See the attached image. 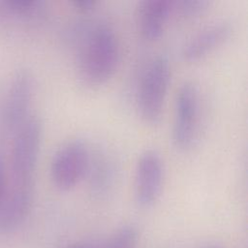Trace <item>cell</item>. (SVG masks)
I'll use <instances>...</instances> for the list:
<instances>
[{"label": "cell", "mask_w": 248, "mask_h": 248, "mask_svg": "<svg viewBox=\"0 0 248 248\" xmlns=\"http://www.w3.org/2000/svg\"><path fill=\"white\" fill-rule=\"evenodd\" d=\"M42 135L41 119L31 113L10 140V154L6 159L7 188L2 210V222L9 228H18L31 209Z\"/></svg>", "instance_id": "6da1fadb"}, {"label": "cell", "mask_w": 248, "mask_h": 248, "mask_svg": "<svg viewBox=\"0 0 248 248\" xmlns=\"http://www.w3.org/2000/svg\"><path fill=\"white\" fill-rule=\"evenodd\" d=\"M120 46L114 30L106 24L95 26L86 36L79 55V74L89 85L106 83L115 73Z\"/></svg>", "instance_id": "7a4b0ae2"}, {"label": "cell", "mask_w": 248, "mask_h": 248, "mask_svg": "<svg viewBox=\"0 0 248 248\" xmlns=\"http://www.w3.org/2000/svg\"><path fill=\"white\" fill-rule=\"evenodd\" d=\"M171 69L165 55H156L146 64L137 90V107L148 124H157L164 111Z\"/></svg>", "instance_id": "3957f363"}, {"label": "cell", "mask_w": 248, "mask_h": 248, "mask_svg": "<svg viewBox=\"0 0 248 248\" xmlns=\"http://www.w3.org/2000/svg\"><path fill=\"white\" fill-rule=\"evenodd\" d=\"M34 78L26 68L18 69L11 78L0 104V140L10 141L31 114Z\"/></svg>", "instance_id": "277c9868"}, {"label": "cell", "mask_w": 248, "mask_h": 248, "mask_svg": "<svg viewBox=\"0 0 248 248\" xmlns=\"http://www.w3.org/2000/svg\"><path fill=\"white\" fill-rule=\"evenodd\" d=\"M201 127V97L198 86L185 81L177 89L174 100L171 140L181 150L191 149L198 140Z\"/></svg>", "instance_id": "5b68a950"}, {"label": "cell", "mask_w": 248, "mask_h": 248, "mask_svg": "<svg viewBox=\"0 0 248 248\" xmlns=\"http://www.w3.org/2000/svg\"><path fill=\"white\" fill-rule=\"evenodd\" d=\"M91 162L90 151L81 140H72L62 144L50 161V178L60 191H70L87 173Z\"/></svg>", "instance_id": "8992f818"}, {"label": "cell", "mask_w": 248, "mask_h": 248, "mask_svg": "<svg viewBox=\"0 0 248 248\" xmlns=\"http://www.w3.org/2000/svg\"><path fill=\"white\" fill-rule=\"evenodd\" d=\"M135 199L141 207L152 206L160 198L165 179V167L159 152L143 151L136 164L134 177Z\"/></svg>", "instance_id": "52a82bcc"}, {"label": "cell", "mask_w": 248, "mask_h": 248, "mask_svg": "<svg viewBox=\"0 0 248 248\" xmlns=\"http://www.w3.org/2000/svg\"><path fill=\"white\" fill-rule=\"evenodd\" d=\"M232 24L226 19L205 25L192 35L182 47V56L186 61L200 60L221 46L232 35Z\"/></svg>", "instance_id": "ba28073f"}, {"label": "cell", "mask_w": 248, "mask_h": 248, "mask_svg": "<svg viewBox=\"0 0 248 248\" xmlns=\"http://www.w3.org/2000/svg\"><path fill=\"white\" fill-rule=\"evenodd\" d=\"M172 16V1L144 0L138 9V26L141 36L148 41L158 40Z\"/></svg>", "instance_id": "9c48e42d"}, {"label": "cell", "mask_w": 248, "mask_h": 248, "mask_svg": "<svg viewBox=\"0 0 248 248\" xmlns=\"http://www.w3.org/2000/svg\"><path fill=\"white\" fill-rule=\"evenodd\" d=\"M42 0H0V21L23 22L39 18L46 10Z\"/></svg>", "instance_id": "30bf717a"}, {"label": "cell", "mask_w": 248, "mask_h": 248, "mask_svg": "<svg viewBox=\"0 0 248 248\" xmlns=\"http://www.w3.org/2000/svg\"><path fill=\"white\" fill-rule=\"evenodd\" d=\"M209 6L208 0L172 1V16L181 20H192L202 16Z\"/></svg>", "instance_id": "8fae6325"}, {"label": "cell", "mask_w": 248, "mask_h": 248, "mask_svg": "<svg viewBox=\"0 0 248 248\" xmlns=\"http://www.w3.org/2000/svg\"><path fill=\"white\" fill-rule=\"evenodd\" d=\"M139 234L135 227L127 225L120 228L103 248H138Z\"/></svg>", "instance_id": "7c38bea8"}, {"label": "cell", "mask_w": 248, "mask_h": 248, "mask_svg": "<svg viewBox=\"0 0 248 248\" xmlns=\"http://www.w3.org/2000/svg\"><path fill=\"white\" fill-rule=\"evenodd\" d=\"M7 188V166L6 157L0 150V218L3 210L5 196Z\"/></svg>", "instance_id": "4fadbf2b"}, {"label": "cell", "mask_w": 248, "mask_h": 248, "mask_svg": "<svg viewBox=\"0 0 248 248\" xmlns=\"http://www.w3.org/2000/svg\"><path fill=\"white\" fill-rule=\"evenodd\" d=\"M72 5L79 12H89L96 7L97 2L95 0H74Z\"/></svg>", "instance_id": "5bb4252c"}, {"label": "cell", "mask_w": 248, "mask_h": 248, "mask_svg": "<svg viewBox=\"0 0 248 248\" xmlns=\"http://www.w3.org/2000/svg\"><path fill=\"white\" fill-rule=\"evenodd\" d=\"M67 248H98V247H94V246L86 245V244H75V245L68 246Z\"/></svg>", "instance_id": "9a60e30c"}, {"label": "cell", "mask_w": 248, "mask_h": 248, "mask_svg": "<svg viewBox=\"0 0 248 248\" xmlns=\"http://www.w3.org/2000/svg\"><path fill=\"white\" fill-rule=\"evenodd\" d=\"M208 248H216V247H208Z\"/></svg>", "instance_id": "2e32d148"}]
</instances>
